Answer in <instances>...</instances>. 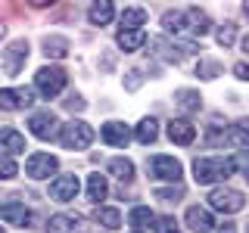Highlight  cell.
Segmentation results:
<instances>
[{
    "label": "cell",
    "instance_id": "26",
    "mask_svg": "<svg viewBox=\"0 0 249 233\" xmlns=\"http://www.w3.org/2000/svg\"><path fill=\"white\" fill-rule=\"evenodd\" d=\"M137 143H156V137H159V121L156 118H143L137 124Z\"/></svg>",
    "mask_w": 249,
    "mask_h": 233
},
{
    "label": "cell",
    "instance_id": "3",
    "mask_svg": "<svg viewBox=\"0 0 249 233\" xmlns=\"http://www.w3.org/2000/svg\"><path fill=\"white\" fill-rule=\"evenodd\" d=\"M66 84H69V75H66V68H59V66H47L35 75V90L47 100L59 97V93L66 90Z\"/></svg>",
    "mask_w": 249,
    "mask_h": 233
},
{
    "label": "cell",
    "instance_id": "4",
    "mask_svg": "<svg viewBox=\"0 0 249 233\" xmlns=\"http://www.w3.org/2000/svg\"><path fill=\"white\" fill-rule=\"evenodd\" d=\"M209 146H224V140L233 146H243V150H249V118H240V121H233L231 128H224V131H209Z\"/></svg>",
    "mask_w": 249,
    "mask_h": 233
},
{
    "label": "cell",
    "instance_id": "9",
    "mask_svg": "<svg viewBox=\"0 0 249 233\" xmlns=\"http://www.w3.org/2000/svg\"><path fill=\"white\" fill-rule=\"evenodd\" d=\"M181 171H184L181 162L171 159V155H153V159H150V177L178 183V181H181Z\"/></svg>",
    "mask_w": 249,
    "mask_h": 233
},
{
    "label": "cell",
    "instance_id": "15",
    "mask_svg": "<svg viewBox=\"0 0 249 233\" xmlns=\"http://www.w3.org/2000/svg\"><path fill=\"white\" fill-rule=\"evenodd\" d=\"M184 221H187V227H190L193 233H212V227H215V217L209 215L202 205H190L187 215H184Z\"/></svg>",
    "mask_w": 249,
    "mask_h": 233
},
{
    "label": "cell",
    "instance_id": "37",
    "mask_svg": "<svg viewBox=\"0 0 249 233\" xmlns=\"http://www.w3.org/2000/svg\"><path fill=\"white\" fill-rule=\"evenodd\" d=\"M137 84H140V75L134 72V75H131V78H128V87H131V90H134V87H137Z\"/></svg>",
    "mask_w": 249,
    "mask_h": 233
},
{
    "label": "cell",
    "instance_id": "18",
    "mask_svg": "<svg viewBox=\"0 0 249 233\" xmlns=\"http://www.w3.org/2000/svg\"><path fill=\"white\" fill-rule=\"evenodd\" d=\"M115 41H119V50L134 53V50H140V47L146 44V34H143V28H119Z\"/></svg>",
    "mask_w": 249,
    "mask_h": 233
},
{
    "label": "cell",
    "instance_id": "21",
    "mask_svg": "<svg viewBox=\"0 0 249 233\" xmlns=\"http://www.w3.org/2000/svg\"><path fill=\"white\" fill-rule=\"evenodd\" d=\"M112 13H115L112 0H100V3L88 6V19L93 22V25H109V22H112Z\"/></svg>",
    "mask_w": 249,
    "mask_h": 233
},
{
    "label": "cell",
    "instance_id": "42",
    "mask_svg": "<svg viewBox=\"0 0 249 233\" xmlns=\"http://www.w3.org/2000/svg\"><path fill=\"white\" fill-rule=\"evenodd\" d=\"M0 233H6V230H3V227H0Z\"/></svg>",
    "mask_w": 249,
    "mask_h": 233
},
{
    "label": "cell",
    "instance_id": "29",
    "mask_svg": "<svg viewBox=\"0 0 249 233\" xmlns=\"http://www.w3.org/2000/svg\"><path fill=\"white\" fill-rule=\"evenodd\" d=\"M143 22H146V13L140 6H128L122 16V28H143Z\"/></svg>",
    "mask_w": 249,
    "mask_h": 233
},
{
    "label": "cell",
    "instance_id": "2",
    "mask_svg": "<svg viewBox=\"0 0 249 233\" xmlns=\"http://www.w3.org/2000/svg\"><path fill=\"white\" fill-rule=\"evenodd\" d=\"M240 165H246V155H237V159L202 155V159L193 162V177H196V183H218V181H228Z\"/></svg>",
    "mask_w": 249,
    "mask_h": 233
},
{
    "label": "cell",
    "instance_id": "36",
    "mask_svg": "<svg viewBox=\"0 0 249 233\" xmlns=\"http://www.w3.org/2000/svg\"><path fill=\"white\" fill-rule=\"evenodd\" d=\"M218 233H237V227H233V224L228 221V224H221V227H218Z\"/></svg>",
    "mask_w": 249,
    "mask_h": 233
},
{
    "label": "cell",
    "instance_id": "13",
    "mask_svg": "<svg viewBox=\"0 0 249 233\" xmlns=\"http://www.w3.org/2000/svg\"><path fill=\"white\" fill-rule=\"evenodd\" d=\"M81 230H84V217L75 212L50 215V221H47V233H81Z\"/></svg>",
    "mask_w": 249,
    "mask_h": 233
},
{
    "label": "cell",
    "instance_id": "39",
    "mask_svg": "<svg viewBox=\"0 0 249 233\" xmlns=\"http://www.w3.org/2000/svg\"><path fill=\"white\" fill-rule=\"evenodd\" d=\"M243 13H246V16H249V0H246V3H243Z\"/></svg>",
    "mask_w": 249,
    "mask_h": 233
},
{
    "label": "cell",
    "instance_id": "10",
    "mask_svg": "<svg viewBox=\"0 0 249 233\" xmlns=\"http://www.w3.org/2000/svg\"><path fill=\"white\" fill-rule=\"evenodd\" d=\"M25 59H28V41L10 44L3 50V72L10 75V78H16V75L22 72V66H25Z\"/></svg>",
    "mask_w": 249,
    "mask_h": 233
},
{
    "label": "cell",
    "instance_id": "6",
    "mask_svg": "<svg viewBox=\"0 0 249 233\" xmlns=\"http://www.w3.org/2000/svg\"><path fill=\"white\" fill-rule=\"evenodd\" d=\"M150 47H153L156 56H162L165 62H184L187 56H193V53H196V44H190V41L171 44V41H165V37H153Z\"/></svg>",
    "mask_w": 249,
    "mask_h": 233
},
{
    "label": "cell",
    "instance_id": "40",
    "mask_svg": "<svg viewBox=\"0 0 249 233\" xmlns=\"http://www.w3.org/2000/svg\"><path fill=\"white\" fill-rule=\"evenodd\" d=\"M0 37H3V22H0Z\"/></svg>",
    "mask_w": 249,
    "mask_h": 233
},
{
    "label": "cell",
    "instance_id": "35",
    "mask_svg": "<svg viewBox=\"0 0 249 233\" xmlns=\"http://www.w3.org/2000/svg\"><path fill=\"white\" fill-rule=\"evenodd\" d=\"M233 75H237L240 81H249V62H237V66H233Z\"/></svg>",
    "mask_w": 249,
    "mask_h": 233
},
{
    "label": "cell",
    "instance_id": "41",
    "mask_svg": "<svg viewBox=\"0 0 249 233\" xmlns=\"http://www.w3.org/2000/svg\"><path fill=\"white\" fill-rule=\"evenodd\" d=\"M246 181H249V168H246Z\"/></svg>",
    "mask_w": 249,
    "mask_h": 233
},
{
    "label": "cell",
    "instance_id": "11",
    "mask_svg": "<svg viewBox=\"0 0 249 233\" xmlns=\"http://www.w3.org/2000/svg\"><path fill=\"white\" fill-rule=\"evenodd\" d=\"M35 103V90L28 87H3L0 90V109L13 112V109H28Z\"/></svg>",
    "mask_w": 249,
    "mask_h": 233
},
{
    "label": "cell",
    "instance_id": "1",
    "mask_svg": "<svg viewBox=\"0 0 249 233\" xmlns=\"http://www.w3.org/2000/svg\"><path fill=\"white\" fill-rule=\"evenodd\" d=\"M162 28H165L168 34H175V37L193 41V37L209 34V28H212V19H209L202 10H196V6H187V10L168 13L165 19H162Z\"/></svg>",
    "mask_w": 249,
    "mask_h": 233
},
{
    "label": "cell",
    "instance_id": "16",
    "mask_svg": "<svg viewBox=\"0 0 249 233\" xmlns=\"http://www.w3.org/2000/svg\"><path fill=\"white\" fill-rule=\"evenodd\" d=\"M100 137H103V143H109V146H124L131 140V128L124 121H106L103 128H100Z\"/></svg>",
    "mask_w": 249,
    "mask_h": 233
},
{
    "label": "cell",
    "instance_id": "34",
    "mask_svg": "<svg viewBox=\"0 0 249 233\" xmlns=\"http://www.w3.org/2000/svg\"><path fill=\"white\" fill-rule=\"evenodd\" d=\"M233 41H237V28H233V25H221V28H218V44H221V47H231Z\"/></svg>",
    "mask_w": 249,
    "mask_h": 233
},
{
    "label": "cell",
    "instance_id": "30",
    "mask_svg": "<svg viewBox=\"0 0 249 233\" xmlns=\"http://www.w3.org/2000/svg\"><path fill=\"white\" fill-rule=\"evenodd\" d=\"M44 53H47V56H66V53H69V41H66V37H47Z\"/></svg>",
    "mask_w": 249,
    "mask_h": 233
},
{
    "label": "cell",
    "instance_id": "17",
    "mask_svg": "<svg viewBox=\"0 0 249 233\" xmlns=\"http://www.w3.org/2000/svg\"><path fill=\"white\" fill-rule=\"evenodd\" d=\"M0 217H3L6 224H13V227H28V221H31V212L25 205H22V202H3V205H0Z\"/></svg>",
    "mask_w": 249,
    "mask_h": 233
},
{
    "label": "cell",
    "instance_id": "14",
    "mask_svg": "<svg viewBox=\"0 0 249 233\" xmlns=\"http://www.w3.org/2000/svg\"><path fill=\"white\" fill-rule=\"evenodd\" d=\"M28 131L35 137H41V140H50L59 131V121H56V115H53V112H35L28 118Z\"/></svg>",
    "mask_w": 249,
    "mask_h": 233
},
{
    "label": "cell",
    "instance_id": "38",
    "mask_svg": "<svg viewBox=\"0 0 249 233\" xmlns=\"http://www.w3.org/2000/svg\"><path fill=\"white\" fill-rule=\"evenodd\" d=\"M240 47H243V53H246V56H249V34L243 37V44H240Z\"/></svg>",
    "mask_w": 249,
    "mask_h": 233
},
{
    "label": "cell",
    "instance_id": "5",
    "mask_svg": "<svg viewBox=\"0 0 249 233\" xmlns=\"http://www.w3.org/2000/svg\"><path fill=\"white\" fill-rule=\"evenodd\" d=\"M59 143L66 150H88L93 143V128L88 121H69L66 128L59 131Z\"/></svg>",
    "mask_w": 249,
    "mask_h": 233
},
{
    "label": "cell",
    "instance_id": "33",
    "mask_svg": "<svg viewBox=\"0 0 249 233\" xmlns=\"http://www.w3.org/2000/svg\"><path fill=\"white\" fill-rule=\"evenodd\" d=\"M156 196L162 202H178L184 196V186H162V190H156Z\"/></svg>",
    "mask_w": 249,
    "mask_h": 233
},
{
    "label": "cell",
    "instance_id": "20",
    "mask_svg": "<svg viewBox=\"0 0 249 233\" xmlns=\"http://www.w3.org/2000/svg\"><path fill=\"white\" fill-rule=\"evenodd\" d=\"M106 196H109V181L100 174V171H93V174L88 177V199L93 202V205H100Z\"/></svg>",
    "mask_w": 249,
    "mask_h": 233
},
{
    "label": "cell",
    "instance_id": "22",
    "mask_svg": "<svg viewBox=\"0 0 249 233\" xmlns=\"http://www.w3.org/2000/svg\"><path fill=\"white\" fill-rule=\"evenodd\" d=\"M153 221H156V215H153L146 205H134V208H131V215H128V224L134 227V233L153 227Z\"/></svg>",
    "mask_w": 249,
    "mask_h": 233
},
{
    "label": "cell",
    "instance_id": "32",
    "mask_svg": "<svg viewBox=\"0 0 249 233\" xmlns=\"http://www.w3.org/2000/svg\"><path fill=\"white\" fill-rule=\"evenodd\" d=\"M153 230L156 233H181V230H178V221H175V217H168V215L156 217V221H153Z\"/></svg>",
    "mask_w": 249,
    "mask_h": 233
},
{
    "label": "cell",
    "instance_id": "24",
    "mask_svg": "<svg viewBox=\"0 0 249 233\" xmlns=\"http://www.w3.org/2000/svg\"><path fill=\"white\" fill-rule=\"evenodd\" d=\"M109 174L119 177L122 183H131V181H134V162H131V159H112V162H109Z\"/></svg>",
    "mask_w": 249,
    "mask_h": 233
},
{
    "label": "cell",
    "instance_id": "19",
    "mask_svg": "<svg viewBox=\"0 0 249 233\" xmlns=\"http://www.w3.org/2000/svg\"><path fill=\"white\" fill-rule=\"evenodd\" d=\"M168 137H171V143H181V146H190L193 143V137H196V128H193L187 118H175L168 124Z\"/></svg>",
    "mask_w": 249,
    "mask_h": 233
},
{
    "label": "cell",
    "instance_id": "25",
    "mask_svg": "<svg viewBox=\"0 0 249 233\" xmlns=\"http://www.w3.org/2000/svg\"><path fill=\"white\" fill-rule=\"evenodd\" d=\"M93 217H97V224H103L106 230H119V227H122V212H119V208L100 205V208H97V215H93Z\"/></svg>",
    "mask_w": 249,
    "mask_h": 233
},
{
    "label": "cell",
    "instance_id": "28",
    "mask_svg": "<svg viewBox=\"0 0 249 233\" xmlns=\"http://www.w3.org/2000/svg\"><path fill=\"white\" fill-rule=\"evenodd\" d=\"M175 100H178V106H181V109H187V112H196V109H199V103H202V100H199V93L196 90H178L175 93Z\"/></svg>",
    "mask_w": 249,
    "mask_h": 233
},
{
    "label": "cell",
    "instance_id": "7",
    "mask_svg": "<svg viewBox=\"0 0 249 233\" xmlns=\"http://www.w3.org/2000/svg\"><path fill=\"white\" fill-rule=\"evenodd\" d=\"M209 205H212L215 212L233 215V212H240V208L246 205V196L240 190H231V186H215V190L209 193Z\"/></svg>",
    "mask_w": 249,
    "mask_h": 233
},
{
    "label": "cell",
    "instance_id": "31",
    "mask_svg": "<svg viewBox=\"0 0 249 233\" xmlns=\"http://www.w3.org/2000/svg\"><path fill=\"white\" fill-rule=\"evenodd\" d=\"M19 174V165L10 159V155H0V181H13Z\"/></svg>",
    "mask_w": 249,
    "mask_h": 233
},
{
    "label": "cell",
    "instance_id": "23",
    "mask_svg": "<svg viewBox=\"0 0 249 233\" xmlns=\"http://www.w3.org/2000/svg\"><path fill=\"white\" fill-rule=\"evenodd\" d=\"M0 150H3L6 155L25 152V137H22L19 131H3V134H0Z\"/></svg>",
    "mask_w": 249,
    "mask_h": 233
},
{
    "label": "cell",
    "instance_id": "8",
    "mask_svg": "<svg viewBox=\"0 0 249 233\" xmlns=\"http://www.w3.org/2000/svg\"><path fill=\"white\" fill-rule=\"evenodd\" d=\"M56 168H59V159L50 152H35L25 159V174L35 177V181H44V177L56 174Z\"/></svg>",
    "mask_w": 249,
    "mask_h": 233
},
{
    "label": "cell",
    "instance_id": "27",
    "mask_svg": "<svg viewBox=\"0 0 249 233\" xmlns=\"http://www.w3.org/2000/svg\"><path fill=\"white\" fill-rule=\"evenodd\" d=\"M193 72H196V75L202 78V81H212V78L221 75V62H215V59H199Z\"/></svg>",
    "mask_w": 249,
    "mask_h": 233
},
{
    "label": "cell",
    "instance_id": "12",
    "mask_svg": "<svg viewBox=\"0 0 249 233\" xmlns=\"http://www.w3.org/2000/svg\"><path fill=\"white\" fill-rule=\"evenodd\" d=\"M78 190H81V181H78L75 174H59L56 181L50 183V199H56V202H72L78 196Z\"/></svg>",
    "mask_w": 249,
    "mask_h": 233
}]
</instances>
